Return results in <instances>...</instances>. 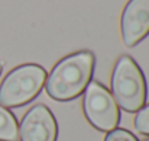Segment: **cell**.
I'll return each instance as SVG.
<instances>
[{"instance_id":"6da1fadb","label":"cell","mask_w":149,"mask_h":141,"mask_svg":"<svg viewBox=\"0 0 149 141\" xmlns=\"http://www.w3.org/2000/svg\"><path fill=\"white\" fill-rule=\"evenodd\" d=\"M96 58L91 51H78L62 58L47 77V92L49 97L68 102L81 93L91 82Z\"/></svg>"},{"instance_id":"7a4b0ae2","label":"cell","mask_w":149,"mask_h":141,"mask_svg":"<svg viewBox=\"0 0 149 141\" xmlns=\"http://www.w3.org/2000/svg\"><path fill=\"white\" fill-rule=\"evenodd\" d=\"M113 97L123 111L136 112L146 100V80L136 64L129 55H122L113 70L111 76Z\"/></svg>"},{"instance_id":"3957f363","label":"cell","mask_w":149,"mask_h":141,"mask_svg":"<svg viewBox=\"0 0 149 141\" xmlns=\"http://www.w3.org/2000/svg\"><path fill=\"white\" fill-rule=\"evenodd\" d=\"M47 82V70L38 64H23L12 70L0 85V103L17 108L33 100Z\"/></svg>"},{"instance_id":"277c9868","label":"cell","mask_w":149,"mask_h":141,"mask_svg":"<svg viewBox=\"0 0 149 141\" xmlns=\"http://www.w3.org/2000/svg\"><path fill=\"white\" fill-rule=\"evenodd\" d=\"M84 115L100 131H111L120 122V111L111 93L97 82H90L84 90Z\"/></svg>"},{"instance_id":"5b68a950","label":"cell","mask_w":149,"mask_h":141,"mask_svg":"<svg viewBox=\"0 0 149 141\" xmlns=\"http://www.w3.org/2000/svg\"><path fill=\"white\" fill-rule=\"evenodd\" d=\"M56 121L45 105L31 108L19 127L20 141H56Z\"/></svg>"},{"instance_id":"8992f818","label":"cell","mask_w":149,"mask_h":141,"mask_svg":"<svg viewBox=\"0 0 149 141\" xmlns=\"http://www.w3.org/2000/svg\"><path fill=\"white\" fill-rule=\"evenodd\" d=\"M125 45L135 47L149 35V0H129L120 20Z\"/></svg>"},{"instance_id":"52a82bcc","label":"cell","mask_w":149,"mask_h":141,"mask_svg":"<svg viewBox=\"0 0 149 141\" xmlns=\"http://www.w3.org/2000/svg\"><path fill=\"white\" fill-rule=\"evenodd\" d=\"M19 140V125L15 115L0 105V141Z\"/></svg>"},{"instance_id":"ba28073f","label":"cell","mask_w":149,"mask_h":141,"mask_svg":"<svg viewBox=\"0 0 149 141\" xmlns=\"http://www.w3.org/2000/svg\"><path fill=\"white\" fill-rule=\"evenodd\" d=\"M135 128L141 134L149 135V105L142 106L138 111V114L135 116Z\"/></svg>"},{"instance_id":"9c48e42d","label":"cell","mask_w":149,"mask_h":141,"mask_svg":"<svg viewBox=\"0 0 149 141\" xmlns=\"http://www.w3.org/2000/svg\"><path fill=\"white\" fill-rule=\"evenodd\" d=\"M104 141H139V140L127 130L114 128V130L109 131V134L106 135Z\"/></svg>"},{"instance_id":"30bf717a","label":"cell","mask_w":149,"mask_h":141,"mask_svg":"<svg viewBox=\"0 0 149 141\" xmlns=\"http://www.w3.org/2000/svg\"><path fill=\"white\" fill-rule=\"evenodd\" d=\"M0 74H1V63H0Z\"/></svg>"},{"instance_id":"8fae6325","label":"cell","mask_w":149,"mask_h":141,"mask_svg":"<svg viewBox=\"0 0 149 141\" xmlns=\"http://www.w3.org/2000/svg\"><path fill=\"white\" fill-rule=\"evenodd\" d=\"M145 141H149V138H148V140H145Z\"/></svg>"}]
</instances>
